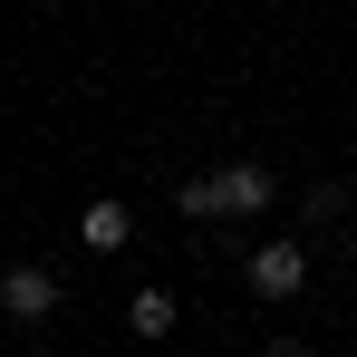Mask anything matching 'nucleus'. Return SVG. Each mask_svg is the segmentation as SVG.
<instances>
[{
  "label": "nucleus",
  "instance_id": "f257e3e1",
  "mask_svg": "<svg viewBox=\"0 0 357 357\" xmlns=\"http://www.w3.org/2000/svg\"><path fill=\"white\" fill-rule=\"evenodd\" d=\"M0 319H10V328H49V319H59V271H49V261H10V271H0Z\"/></svg>",
  "mask_w": 357,
  "mask_h": 357
},
{
  "label": "nucleus",
  "instance_id": "f03ea898",
  "mask_svg": "<svg viewBox=\"0 0 357 357\" xmlns=\"http://www.w3.org/2000/svg\"><path fill=\"white\" fill-rule=\"evenodd\" d=\"M241 280H251L261 299H299L309 290V251H299V241H261V251L241 261Z\"/></svg>",
  "mask_w": 357,
  "mask_h": 357
},
{
  "label": "nucleus",
  "instance_id": "7ed1b4c3",
  "mask_svg": "<svg viewBox=\"0 0 357 357\" xmlns=\"http://www.w3.org/2000/svg\"><path fill=\"white\" fill-rule=\"evenodd\" d=\"M271 193H280V183L261 174V165H222V174H213V203H222V213H271Z\"/></svg>",
  "mask_w": 357,
  "mask_h": 357
},
{
  "label": "nucleus",
  "instance_id": "20e7f679",
  "mask_svg": "<svg viewBox=\"0 0 357 357\" xmlns=\"http://www.w3.org/2000/svg\"><path fill=\"white\" fill-rule=\"evenodd\" d=\"M126 232H135V213H126L116 193H97V203L77 213V241H87V251H126Z\"/></svg>",
  "mask_w": 357,
  "mask_h": 357
},
{
  "label": "nucleus",
  "instance_id": "39448f33",
  "mask_svg": "<svg viewBox=\"0 0 357 357\" xmlns=\"http://www.w3.org/2000/svg\"><path fill=\"white\" fill-rule=\"evenodd\" d=\"M126 328H135V338H165V328H174V290H135L126 299Z\"/></svg>",
  "mask_w": 357,
  "mask_h": 357
},
{
  "label": "nucleus",
  "instance_id": "423d86ee",
  "mask_svg": "<svg viewBox=\"0 0 357 357\" xmlns=\"http://www.w3.org/2000/svg\"><path fill=\"white\" fill-rule=\"evenodd\" d=\"M29 357H49V348H29Z\"/></svg>",
  "mask_w": 357,
  "mask_h": 357
}]
</instances>
